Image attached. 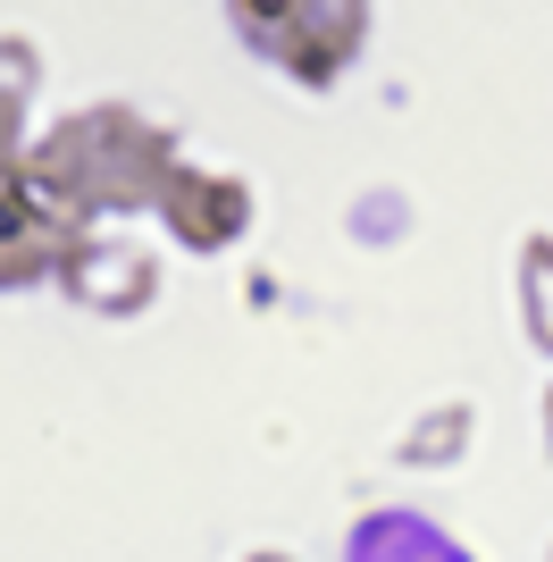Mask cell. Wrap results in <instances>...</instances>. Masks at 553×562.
<instances>
[{
  "label": "cell",
  "mask_w": 553,
  "mask_h": 562,
  "mask_svg": "<svg viewBox=\"0 0 553 562\" xmlns=\"http://www.w3.org/2000/svg\"><path fill=\"white\" fill-rule=\"evenodd\" d=\"M177 168L160 126H143L135 110H84L68 126H50L43 151H34V177H43L76 218L92 211H143L160 177Z\"/></svg>",
  "instance_id": "1"
},
{
  "label": "cell",
  "mask_w": 553,
  "mask_h": 562,
  "mask_svg": "<svg viewBox=\"0 0 553 562\" xmlns=\"http://www.w3.org/2000/svg\"><path fill=\"white\" fill-rule=\"evenodd\" d=\"M84 218L34 177V160H0V285H34L50 269H68Z\"/></svg>",
  "instance_id": "2"
},
{
  "label": "cell",
  "mask_w": 553,
  "mask_h": 562,
  "mask_svg": "<svg viewBox=\"0 0 553 562\" xmlns=\"http://www.w3.org/2000/svg\"><path fill=\"white\" fill-rule=\"evenodd\" d=\"M361 25H369V0H285V25H276V68L327 93L336 76L352 68V50H361Z\"/></svg>",
  "instance_id": "3"
},
{
  "label": "cell",
  "mask_w": 553,
  "mask_h": 562,
  "mask_svg": "<svg viewBox=\"0 0 553 562\" xmlns=\"http://www.w3.org/2000/svg\"><path fill=\"white\" fill-rule=\"evenodd\" d=\"M151 202H160V218L177 227L184 252H227L235 235L252 227V186H244V177H218V168H184L177 160Z\"/></svg>",
  "instance_id": "4"
},
{
  "label": "cell",
  "mask_w": 553,
  "mask_h": 562,
  "mask_svg": "<svg viewBox=\"0 0 553 562\" xmlns=\"http://www.w3.org/2000/svg\"><path fill=\"white\" fill-rule=\"evenodd\" d=\"M227 25L252 50H276V25H285V0H227Z\"/></svg>",
  "instance_id": "5"
},
{
  "label": "cell",
  "mask_w": 553,
  "mask_h": 562,
  "mask_svg": "<svg viewBox=\"0 0 553 562\" xmlns=\"http://www.w3.org/2000/svg\"><path fill=\"white\" fill-rule=\"evenodd\" d=\"M260 562H285V554H260Z\"/></svg>",
  "instance_id": "6"
},
{
  "label": "cell",
  "mask_w": 553,
  "mask_h": 562,
  "mask_svg": "<svg viewBox=\"0 0 553 562\" xmlns=\"http://www.w3.org/2000/svg\"><path fill=\"white\" fill-rule=\"evenodd\" d=\"M545 420H553V403H545Z\"/></svg>",
  "instance_id": "7"
}]
</instances>
